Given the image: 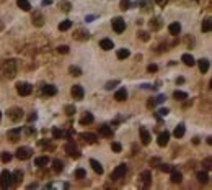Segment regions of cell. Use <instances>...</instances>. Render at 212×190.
I'll use <instances>...</instances> for the list:
<instances>
[{
  "label": "cell",
  "instance_id": "cell-1",
  "mask_svg": "<svg viewBox=\"0 0 212 190\" xmlns=\"http://www.w3.org/2000/svg\"><path fill=\"white\" fill-rule=\"evenodd\" d=\"M3 72H5V76H7V77L13 79L16 76V61L15 59H8L3 64Z\"/></svg>",
  "mask_w": 212,
  "mask_h": 190
},
{
  "label": "cell",
  "instance_id": "cell-2",
  "mask_svg": "<svg viewBox=\"0 0 212 190\" xmlns=\"http://www.w3.org/2000/svg\"><path fill=\"white\" fill-rule=\"evenodd\" d=\"M0 187H2V188H10V187H13V179H11V172H8V170H2V174H0Z\"/></svg>",
  "mask_w": 212,
  "mask_h": 190
},
{
  "label": "cell",
  "instance_id": "cell-3",
  "mask_svg": "<svg viewBox=\"0 0 212 190\" xmlns=\"http://www.w3.org/2000/svg\"><path fill=\"white\" fill-rule=\"evenodd\" d=\"M7 115H8V118L11 120V122H20V120L25 117V112H23V108H20V107H11L10 110L7 112Z\"/></svg>",
  "mask_w": 212,
  "mask_h": 190
},
{
  "label": "cell",
  "instance_id": "cell-4",
  "mask_svg": "<svg viewBox=\"0 0 212 190\" xmlns=\"http://www.w3.org/2000/svg\"><path fill=\"white\" fill-rule=\"evenodd\" d=\"M16 92H18V95H21V97H28V95H31L33 87H31V84H28V82H18L16 84Z\"/></svg>",
  "mask_w": 212,
  "mask_h": 190
},
{
  "label": "cell",
  "instance_id": "cell-5",
  "mask_svg": "<svg viewBox=\"0 0 212 190\" xmlns=\"http://www.w3.org/2000/svg\"><path fill=\"white\" fill-rule=\"evenodd\" d=\"M111 26H113V30L116 31L118 34H121V33L126 30V21L121 18V16H116V18H113Z\"/></svg>",
  "mask_w": 212,
  "mask_h": 190
},
{
  "label": "cell",
  "instance_id": "cell-6",
  "mask_svg": "<svg viewBox=\"0 0 212 190\" xmlns=\"http://www.w3.org/2000/svg\"><path fill=\"white\" fill-rule=\"evenodd\" d=\"M31 156H33V149L28 148V146H21V148H18V151H16V157L20 161H26Z\"/></svg>",
  "mask_w": 212,
  "mask_h": 190
},
{
  "label": "cell",
  "instance_id": "cell-7",
  "mask_svg": "<svg viewBox=\"0 0 212 190\" xmlns=\"http://www.w3.org/2000/svg\"><path fill=\"white\" fill-rule=\"evenodd\" d=\"M64 149H65V152H67V154H69V156H70L72 159H78L80 156H82V152L78 151V148H77L75 144H73V143H67Z\"/></svg>",
  "mask_w": 212,
  "mask_h": 190
},
{
  "label": "cell",
  "instance_id": "cell-8",
  "mask_svg": "<svg viewBox=\"0 0 212 190\" xmlns=\"http://www.w3.org/2000/svg\"><path fill=\"white\" fill-rule=\"evenodd\" d=\"M126 172H127V166L126 164H119L116 169L113 170V174H111V179L113 180H118V179H121V177L126 175Z\"/></svg>",
  "mask_w": 212,
  "mask_h": 190
},
{
  "label": "cell",
  "instance_id": "cell-9",
  "mask_svg": "<svg viewBox=\"0 0 212 190\" xmlns=\"http://www.w3.org/2000/svg\"><path fill=\"white\" fill-rule=\"evenodd\" d=\"M70 95L73 97V100H82L83 95H85V90H83L82 85H73L70 89Z\"/></svg>",
  "mask_w": 212,
  "mask_h": 190
},
{
  "label": "cell",
  "instance_id": "cell-10",
  "mask_svg": "<svg viewBox=\"0 0 212 190\" xmlns=\"http://www.w3.org/2000/svg\"><path fill=\"white\" fill-rule=\"evenodd\" d=\"M31 20H33V25L34 26H43L44 25V16H43V13L39 10H34V13H33V16H31Z\"/></svg>",
  "mask_w": 212,
  "mask_h": 190
},
{
  "label": "cell",
  "instance_id": "cell-11",
  "mask_svg": "<svg viewBox=\"0 0 212 190\" xmlns=\"http://www.w3.org/2000/svg\"><path fill=\"white\" fill-rule=\"evenodd\" d=\"M168 141H170V133H168V131H163V133H160L158 138H157V144H158L160 148H165V146L168 144Z\"/></svg>",
  "mask_w": 212,
  "mask_h": 190
},
{
  "label": "cell",
  "instance_id": "cell-12",
  "mask_svg": "<svg viewBox=\"0 0 212 190\" xmlns=\"http://www.w3.org/2000/svg\"><path fill=\"white\" fill-rule=\"evenodd\" d=\"M73 38H75L77 41H87V39L90 38V33L85 31V30H77L75 33H73Z\"/></svg>",
  "mask_w": 212,
  "mask_h": 190
},
{
  "label": "cell",
  "instance_id": "cell-13",
  "mask_svg": "<svg viewBox=\"0 0 212 190\" xmlns=\"http://www.w3.org/2000/svg\"><path fill=\"white\" fill-rule=\"evenodd\" d=\"M168 31L170 34H173V36H178V34L181 33V25L178 21H173V23H170V26H168Z\"/></svg>",
  "mask_w": 212,
  "mask_h": 190
},
{
  "label": "cell",
  "instance_id": "cell-14",
  "mask_svg": "<svg viewBox=\"0 0 212 190\" xmlns=\"http://www.w3.org/2000/svg\"><path fill=\"white\" fill-rule=\"evenodd\" d=\"M49 162H51V159L48 156H39V157L34 159V166H36V167H46Z\"/></svg>",
  "mask_w": 212,
  "mask_h": 190
},
{
  "label": "cell",
  "instance_id": "cell-15",
  "mask_svg": "<svg viewBox=\"0 0 212 190\" xmlns=\"http://www.w3.org/2000/svg\"><path fill=\"white\" fill-rule=\"evenodd\" d=\"M43 94L48 95V97H54L57 94V87H56V85L48 84V85H44V87H43Z\"/></svg>",
  "mask_w": 212,
  "mask_h": 190
},
{
  "label": "cell",
  "instance_id": "cell-16",
  "mask_svg": "<svg viewBox=\"0 0 212 190\" xmlns=\"http://www.w3.org/2000/svg\"><path fill=\"white\" fill-rule=\"evenodd\" d=\"M126 99H127V90H126L124 87H123V89H118V90H116V94H114V100H118V102H124Z\"/></svg>",
  "mask_w": 212,
  "mask_h": 190
},
{
  "label": "cell",
  "instance_id": "cell-17",
  "mask_svg": "<svg viewBox=\"0 0 212 190\" xmlns=\"http://www.w3.org/2000/svg\"><path fill=\"white\" fill-rule=\"evenodd\" d=\"M20 133H21V130L20 128H15V130H10L8 133H7V136H8V139L11 143H15V141L20 139Z\"/></svg>",
  "mask_w": 212,
  "mask_h": 190
},
{
  "label": "cell",
  "instance_id": "cell-18",
  "mask_svg": "<svg viewBox=\"0 0 212 190\" xmlns=\"http://www.w3.org/2000/svg\"><path fill=\"white\" fill-rule=\"evenodd\" d=\"M100 48L103 51H110V49L114 48V43L111 41L110 38H105V39H101V41H100Z\"/></svg>",
  "mask_w": 212,
  "mask_h": 190
},
{
  "label": "cell",
  "instance_id": "cell-19",
  "mask_svg": "<svg viewBox=\"0 0 212 190\" xmlns=\"http://www.w3.org/2000/svg\"><path fill=\"white\" fill-rule=\"evenodd\" d=\"M148 25H150V30H153V31H157V30H160L162 28V18H158V16H155V18H152L150 21H148Z\"/></svg>",
  "mask_w": 212,
  "mask_h": 190
},
{
  "label": "cell",
  "instance_id": "cell-20",
  "mask_svg": "<svg viewBox=\"0 0 212 190\" xmlns=\"http://www.w3.org/2000/svg\"><path fill=\"white\" fill-rule=\"evenodd\" d=\"M90 166H91V169H93L95 172H96V174H103V172H105V169H103V166L98 162V161H96V159H90Z\"/></svg>",
  "mask_w": 212,
  "mask_h": 190
},
{
  "label": "cell",
  "instance_id": "cell-21",
  "mask_svg": "<svg viewBox=\"0 0 212 190\" xmlns=\"http://www.w3.org/2000/svg\"><path fill=\"white\" fill-rule=\"evenodd\" d=\"M80 138H82V139H85V141L88 143V144H95L96 139H98V138H96V135H93V133H82V135H80Z\"/></svg>",
  "mask_w": 212,
  "mask_h": 190
},
{
  "label": "cell",
  "instance_id": "cell-22",
  "mask_svg": "<svg viewBox=\"0 0 212 190\" xmlns=\"http://www.w3.org/2000/svg\"><path fill=\"white\" fill-rule=\"evenodd\" d=\"M181 61L185 62L188 67H193L194 64H196V59L193 57V54H183V56H181Z\"/></svg>",
  "mask_w": 212,
  "mask_h": 190
},
{
  "label": "cell",
  "instance_id": "cell-23",
  "mask_svg": "<svg viewBox=\"0 0 212 190\" xmlns=\"http://www.w3.org/2000/svg\"><path fill=\"white\" fill-rule=\"evenodd\" d=\"M196 62H197V66H199V71H201L202 74H206V72L209 71V59H204V57H202V59H199Z\"/></svg>",
  "mask_w": 212,
  "mask_h": 190
},
{
  "label": "cell",
  "instance_id": "cell-24",
  "mask_svg": "<svg viewBox=\"0 0 212 190\" xmlns=\"http://www.w3.org/2000/svg\"><path fill=\"white\" fill-rule=\"evenodd\" d=\"M100 135H101V136H105V138H111V136H113V130H111V126H108V125H101V126H100Z\"/></svg>",
  "mask_w": 212,
  "mask_h": 190
},
{
  "label": "cell",
  "instance_id": "cell-25",
  "mask_svg": "<svg viewBox=\"0 0 212 190\" xmlns=\"http://www.w3.org/2000/svg\"><path fill=\"white\" fill-rule=\"evenodd\" d=\"M140 179H142V182H144V187H148V185H150V182H152V174H150V170H144V172H142Z\"/></svg>",
  "mask_w": 212,
  "mask_h": 190
},
{
  "label": "cell",
  "instance_id": "cell-26",
  "mask_svg": "<svg viewBox=\"0 0 212 190\" xmlns=\"http://www.w3.org/2000/svg\"><path fill=\"white\" fill-rule=\"evenodd\" d=\"M140 141H142V144H148L150 143V133L145 130V128H140Z\"/></svg>",
  "mask_w": 212,
  "mask_h": 190
},
{
  "label": "cell",
  "instance_id": "cell-27",
  "mask_svg": "<svg viewBox=\"0 0 212 190\" xmlns=\"http://www.w3.org/2000/svg\"><path fill=\"white\" fill-rule=\"evenodd\" d=\"M170 174H171V182H175V183H180L183 180V174L178 170H175V169H171L170 170Z\"/></svg>",
  "mask_w": 212,
  "mask_h": 190
},
{
  "label": "cell",
  "instance_id": "cell-28",
  "mask_svg": "<svg viewBox=\"0 0 212 190\" xmlns=\"http://www.w3.org/2000/svg\"><path fill=\"white\" fill-rule=\"evenodd\" d=\"M11 179H13V185H18V183L23 180V172L18 169V170H15L13 174H11Z\"/></svg>",
  "mask_w": 212,
  "mask_h": 190
},
{
  "label": "cell",
  "instance_id": "cell-29",
  "mask_svg": "<svg viewBox=\"0 0 212 190\" xmlns=\"http://www.w3.org/2000/svg\"><path fill=\"white\" fill-rule=\"evenodd\" d=\"M16 5L23 10V11H30L31 10V3L28 0H16Z\"/></svg>",
  "mask_w": 212,
  "mask_h": 190
},
{
  "label": "cell",
  "instance_id": "cell-30",
  "mask_svg": "<svg viewBox=\"0 0 212 190\" xmlns=\"http://www.w3.org/2000/svg\"><path fill=\"white\" fill-rule=\"evenodd\" d=\"M93 120H95L93 115H91L90 112H87L82 118H80V123H82V125H90V123H93Z\"/></svg>",
  "mask_w": 212,
  "mask_h": 190
},
{
  "label": "cell",
  "instance_id": "cell-31",
  "mask_svg": "<svg viewBox=\"0 0 212 190\" xmlns=\"http://www.w3.org/2000/svg\"><path fill=\"white\" fill-rule=\"evenodd\" d=\"M52 169H54V172H62L64 170V162H62L60 159H54L52 161Z\"/></svg>",
  "mask_w": 212,
  "mask_h": 190
},
{
  "label": "cell",
  "instance_id": "cell-32",
  "mask_svg": "<svg viewBox=\"0 0 212 190\" xmlns=\"http://www.w3.org/2000/svg\"><path fill=\"white\" fill-rule=\"evenodd\" d=\"M185 133H186L185 125H178V126L175 128V131H173V135H175L176 138H183V136H185Z\"/></svg>",
  "mask_w": 212,
  "mask_h": 190
},
{
  "label": "cell",
  "instance_id": "cell-33",
  "mask_svg": "<svg viewBox=\"0 0 212 190\" xmlns=\"http://www.w3.org/2000/svg\"><path fill=\"white\" fill-rule=\"evenodd\" d=\"M173 97H175L176 100H180V102H185V100H188V94H186V92H181V90H175Z\"/></svg>",
  "mask_w": 212,
  "mask_h": 190
},
{
  "label": "cell",
  "instance_id": "cell-34",
  "mask_svg": "<svg viewBox=\"0 0 212 190\" xmlns=\"http://www.w3.org/2000/svg\"><path fill=\"white\" fill-rule=\"evenodd\" d=\"M70 28H72V21L70 20H64V21L59 23V30L60 31H67V30H70Z\"/></svg>",
  "mask_w": 212,
  "mask_h": 190
},
{
  "label": "cell",
  "instance_id": "cell-35",
  "mask_svg": "<svg viewBox=\"0 0 212 190\" xmlns=\"http://www.w3.org/2000/svg\"><path fill=\"white\" fill-rule=\"evenodd\" d=\"M116 56H118V59H127L131 56V53H129V49H118Z\"/></svg>",
  "mask_w": 212,
  "mask_h": 190
},
{
  "label": "cell",
  "instance_id": "cell-36",
  "mask_svg": "<svg viewBox=\"0 0 212 190\" xmlns=\"http://www.w3.org/2000/svg\"><path fill=\"white\" fill-rule=\"evenodd\" d=\"M69 72H70V76H73V77L82 76V69L77 67V66H70V67H69Z\"/></svg>",
  "mask_w": 212,
  "mask_h": 190
},
{
  "label": "cell",
  "instance_id": "cell-37",
  "mask_svg": "<svg viewBox=\"0 0 212 190\" xmlns=\"http://www.w3.org/2000/svg\"><path fill=\"white\" fill-rule=\"evenodd\" d=\"M201 28H202V31H204V33H209V31H210V28H212V25H210V18H204V20H202Z\"/></svg>",
  "mask_w": 212,
  "mask_h": 190
},
{
  "label": "cell",
  "instance_id": "cell-38",
  "mask_svg": "<svg viewBox=\"0 0 212 190\" xmlns=\"http://www.w3.org/2000/svg\"><path fill=\"white\" fill-rule=\"evenodd\" d=\"M197 180L201 183H207L209 182V174L207 172H197Z\"/></svg>",
  "mask_w": 212,
  "mask_h": 190
},
{
  "label": "cell",
  "instance_id": "cell-39",
  "mask_svg": "<svg viewBox=\"0 0 212 190\" xmlns=\"http://www.w3.org/2000/svg\"><path fill=\"white\" fill-rule=\"evenodd\" d=\"M52 136H54V139H60V138L65 136V133L62 130H59V128H54L52 130Z\"/></svg>",
  "mask_w": 212,
  "mask_h": 190
},
{
  "label": "cell",
  "instance_id": "cell-40",
  "mask_svg": "<svg viewBox=\"0 0 212 190\" xmlns=\"http://www.w3.org/2000/svg\"><path fill=\"white\" fill-rule=\"evenodd\" d=\"M0 159H2V162L7 164V162H10V161H11V154L7 152V151H3L2 154H0Z\"/></svg>",
  "mask_w": 212,
  "mask_h": 190
},
{
  "label": "cell",
  "instance_id": "cell-41",
  "mask_svg": "<svg viewBox=\"0 0 212 190\" xmlns=\"http://www.w3.org/2000/svg\"><path fill=\"white\" fill-rule=\"evenodd\" d=\"M85 177H87V172H85V169H82V167H80V169H77L75 170V179H85Z\"/></svg>",
  "mask_w": 212,
  "mask_h": 190
},
{
  "label": "cell",
  "instance_id": "cell-42",
  "mask_svg": "<svg viewBox=\"0 0 212 190\" xmlns=\"http://www.w3.org/2000/svg\"><path fill=\"white\" fill-rule=\"evenodd\" d=\"M64 112H65V115H67V117H72V115L75 113V107H73V105H65Z\"/></svg>",
  "mask_w": 212,
  "mask_h": 190
},
{
  "label": "cell",
  "instance_id": "cell-43",
  "mask_svg": "<svg viewBox=\"0 0 212 190\" xmlns=\"http://www.w3.org/2000/svg\"><path fill=\"white\" fill-rule=\"evenodd\" d=\"M59 7L64 10V11H70V3H69L67 0H62V2H59Z\"/></svg>",
  "mask_w": 212,
  "mask_h": 190
},
{
  "label": "cell",
  "instance_id": "cell-44",
  "mask_svg": "<svg viewBox=\"0 0 212 190\" xmlns=\"http://www.w3.org/2000/svg\"><path fill=\"white\" fill-rule=\"evenodd\" d=\"M111 149H113V152H121L123 151V146H121V143H113Z\"/></svg>",
  "mask_w": 212,
  "mask_h": 190
},
{
  "label": "cell",
  "instance_id": "cell-45",
  "mask_svg": "<svg viewBox=\"0 0 212 190\" xmlns=\"http://www.w3.org/2000/svg\"><path fill=\"white\" fill-rule=\"evenodd\" d=\"M137 36H139L142 41H148V39H150V36H148L147 31H139V33H137Z\"/></svg>",
  "mask_w": 212,
  "mask_h": 190
},
{
  "label": "cell",
  "instance_id": "cell-46",
  "mask_svg": "<svg viewBox=\"0 0 212 190\" xmlns=\"http://www.w3.org/2000/svg\"><path fill=\"white\" fill-rule=\"evenodd\" d=\"M118 84H119V80H110V82L105 85V89H106V90H111L113 87H116Z\"/></svg>",
  "mask_w": 212,
  "mask_h": 190
},
{
  "label": "cell",
  "instance_id": "cell-47",
  "mask_svg": "<svg viewBox=\"0 0 212 190\" xmlns=\"http://www.w3.org/2000/svg\"><path fill=\"white\" fill-rule=\"evenodd\" d=\"M131 7V0H121V10H127Z\"/></svg>",
  "mask_w": 212,
  "mask_h": 190
},
{
  "label": "cell",
  "instance_id": "cell-48",
  "mask_svg": "<svg viewBox=\"0 0 212 190\" xmlns=\"http://www.w3.org/2000/svg\"><path fill=\"white\" fill-rule=\"evenodd\" d=\"M171 169H173V167H171L170 164H160V170H162V172H170Z\"/></svg>",
  "mask_w": 212,
  "mask_h": 190
},
{
  "label": "cell",
  "instance_id": "cell-49",
  "mask_svg": "<svg viewBox=\"0 0 212 190\" xmlns=\"http://www.w3.org/2000/svg\"><path fill=\"white\" fill-rule=\"evenodd\" d=\"M57 51H59V53H62V54H67V53H69V46H67V44H62V46H59V48H57Z\"/></svg>",
  "mask_w": 212,
  "mask_h": 190
},
{
  "label": "cell",
  "instance_id": "cell-50",
  "mask_svg": "<svg viewBox=\"0 0 212 190\" xmlns=\"http://www.w3.org/2000/svg\"><path fill=\"white\" fill-rule=\"evenodd\" d=\"M147 71H148V72H157V71H158V66H157V64H148Z\"/></svg>",
  "mask_w": 212,
  "mask_h": 190
},
{
  "label": "cell",
  "instance_id": "cell-51",
  "mask_svg": "<svg viewBox=\"0 0 212 190\" xmlns=\"http://www.w3.org/2000/svg\"><path fill=\"white\" fill-rule=\"evenodd\" d=\"M168 113H170L168 108H160V110H158V115H160V117H167Z\"/></svg>",
  "mask_w": 212,
  "mask_h": 190
},
{
  "label": "cell",
  "instance_id": "cell-52",
  "mask_svg": "<svg viewBox=\"0 0 212 190\" xmlns=\"http://www.w3.org/2000/svg\"><path fill=\"white\" fill-rule=\"evenodd\" d=\"M38 118V115H36V112H31V115H28V122H34V120Z\"/></svg>",
  "mask_w": 212,
  "mask_h": 190
},
{
  "label": "cell",
  "instance_id": "cell-53",
  "mask_svg": "<svg viewBox=\"0 0 212 190\" xmlns=\"http://www.w3.org/2000/svg\"><path fill=\"white\" fill-rule=\"evenodd\" d=\"M165 100H167V95H158L157 99H155V103H162Z\"/></svg>",
  "mask_w": 212,
  "mask_h": 190
},
{
  "label": "cell",
  "instance_id": "cell-54",
  "mask_svg": "<svg viewBox=\"0 0 212 190\" xmlns=\"http://www.w3.org/2000/svg\"><path fill=\"white\" fill-rule=\"evenodd\" d=\"M26 135H36V130H33V126H26Z\"/></svg>",
  "mask_w": 212,
  "mask_h": 190
},
{
  "label": "cell",
  "instance_id": "cell-55",
  "mask_svg": "<svg viewBox=\"0 0 212 190\" xmlns=\"http://www.w3.org/2000/svg\"><path fill=\"white\" fill-rule=\"evenodd\" d=\"M204 164H206V169H207V170H210V169H212V166H210V157L206 159V161H204Z\"/></svg>",
  "mask_w": 212,
  "mask_h": 190
},
{
  "label": "cell",
  "instance_id": "cell-56",
  "mask_svg": "<svg viewBox=\"0 0 212 190\" xmlns=\"http://www.w3.org/2000/svg\"><path fill=\"white\" fill-rule=\"evenodd\" d=\"M155 2L160 5V7H165V5H167L168 3V0H155Z\"/></svg>",
  "mask_w": 212,
  "mask_h": 190
},
{
  "label": "cell",
  "instance_id": "cell-57",
  "mask_svg": "<svg viewBox=\"0 0 212 190\" xmlns=\"http://www.w3.org/2000/svg\"><path fill=\"white\" fill-rule=\"evenodd\" d=\"M155 164H160V159H157V157L150 159V166H155Z\"/></svg>",
  "mask_w": 212,
  "mask_h": 190
},
{
  "label": "cell",
  "instance_id": "cell-58",
  "mask_svg": "<svg viewBox=\"0 0 212 190\" xmlns=\"http://www.w3.org/2000/svg\"><path fill=\"white\" fill-rule=\"evenodd\" d=\"M51 3H52V0H43V2H41V5H44V7H46V5H51Z\"/></svg>",
  "mask_w": 212,
  "mask_h": 190
},
{
  "label": "cell",
  "instance_id": "cell-59",
  "mask_svg": "<svg viewBox=\"0 0 212 190\" xmlns=\"http://www.w3.org/2000/svg\"><path fill=\"white\" fill-rule=\"evenodd\" d=\"M183 82H185V79H183V77H180V79H176V84H183Z\"/></svg>",
  "mask_w": 212,
  "mask_h": 190
},
{
  "label": "cell",
  "instance_id": "cell-60",
  "mask_svg": "<svg viewBox=\"0 0 212 190\" xmlns=\"http://www.w3.org/2000/svg\"><path fill=\"white\" fill-rule=\"evenodd\" d=\"M38 183H31V185H28V188H36Z\"/></svg>",
  "mask_w": 212,
  "mask_h": 190
},
{
  "label": "cell",
  "instance_id": "cell-61",
  "mask_svg": "<svg viewBox=\"0 0 212 190\" xmlns=\"http://www.w3.org/2000/svg\"><path fill=\"white\" fill-rule=\"evenodd\" d=\"M0 122H2V112H0Z\"/></svg>",
  "mask_w": 212,
  "mask_h": 190
}]
</instances>
